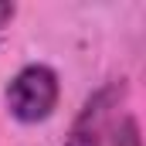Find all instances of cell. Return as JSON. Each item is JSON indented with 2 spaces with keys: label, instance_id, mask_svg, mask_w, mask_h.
Here are the masks:
<instances>
[{
  "label": "cell",
  "instance_id": "obj_1",
  "mask_svg": "<svg viewBox=\"0 0 146 146\" xmlns=\"http://www.w3.org/2000/svg\"><path fill=\"white\" fill-rule=\"evenodd\" d=\"M3 102H7L10 119H17L21 126L48 122L58 109V102H61L58 72L44 61H31V65L17 68V75L3 88Z\"/></svg>",
  "mask_w": 146,
  "mask_h": 146
},
{
  "label": "cell",
  "instance_id": "obj_2",
  "mask_svg": "<svg viewBox=\"0 0 146 146\" xmlns=\"http://www.w3.org/2000/svg\"><path fill=\"white\" fill-rule=\"evenodd\" d=\"M122 99H126V82H122V78L102 85L99 92H92V95L85 99L82 112L75 115L72 133L65 136V146H95L99 133L106 129V122L115 115V109H119Z\"/></svg>",
  "mask_w": 146,
  "mask_h": 146
},
{
  "label": "cell",
  "instance_id": "obj_3",
  "mask_svg": "<svg viewBox=\"0 0 146 146\" xmlns=\"http://www.w3.org/2000/svg\"><path fill=\"white\" fill-rule=\"evenodd\" d=\"M95 146H143V136H139V119L136 115H112L106 122V129L99 133Z\"/></svg>",
  "mask_w": 146,
  "mask_h": 146
},
{
  "label": "cell",
  "instance_id": "obj_4",
  "mask_svg": "<svg viewBox=\"0 0 146 146\" xmlns=\"http://www.w3.org/2000/svg\"><path fill=\"white\" fill-rule=\"evenodd\" d=\"M14 17H17V7H14V3H7V0H0V31H3Z\"/></svg>",
  "mask_w": 146,
  "mask_h": 146
}]
</instances>
